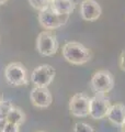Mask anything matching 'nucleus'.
<instances>
[{
    "instance_id": "nucleus-1",
    "label": "nucleus",
    "mask_w": 125,
    "mask_h": 132,
    "mask_svg": "<svg viewBox=\"0 0 125 132\" xmlns=\"http://www.w3.org/2000/svg\"><path fill=\"white\" fill-rule=\"evenodd\" d=\"M61 53L64 59L73 65H83L91 60L90 50L79 42H67Z\"/></svg>"
},
{
    "instance_id": "nucleus-2",
    "label": "nucleus",
    "mask_w": 125,
    "mask_h": 132,
    "mask_svg": "<svg viewBox=\"0 0 125 132\" xmlns=\"http://www.w3.org/2000/svg\"><path fill=\"white\" fill-rule=\"evenodd\" d=\"M5 77L7 82L12 87H19L29 84L28 71L22 63L12 62L8 64L5 69Z\"/></svg>"
},
{
    "instance_id": "nucleus-3",
    "label": "nucleus",
    "mask_w": 125,
    "mask_h": 132,
    "mask_svg": "<svg viewBox=\"0 0 125 132\" xmlns=\"http://www.w3.org/2000/svg\"><path fill=\"white\" fill-rule=\"evenodd\" d=\"M59 47L57 36L52 31H43L36 38V51L42 56H52L56 54Z\"/></svg>"
},
{
    "instance_id": "nucleus-4",
    "label": "nucleus",
    "mask_w": 125,
    "mask_h": 132,
    "mask_svg": "<svg viewBox=\"0 0 125 132\" xmlns=\"http://www.w3.org/2000/svg\"><path fill=\"white\" fill-rule=\"evenodd\" d=\"M90 86L94 93L108 94L114 88V77L111 72L106 69H100L91 77Z\"/></svg>"
},
{
    "instance_id": "nucleus-5",
    "label": "nucleus",
    "mask_w": 125,
    "mask_h": 132,
    "mask_svg": "<svg viewBox=\"0 0 125 132\" xmlns=\"http://www.w3.org/2000/svg\"><path fill=\"white\" fill-rule=\"evenodd\" d=\"M69 19V14H57L51 8H47L43 11H40L37 20L45 30H55L62 27Z\"/></svg>"
},
{
    "instance_id": "nucleus-6",
    "label": "nucleus",
    "mask_w": 125,
    "mask_h": 132,
    "mask_svg": "<svg viewBox=\"0 0 125 132\" xmlns=\"http://www.w3.org/2000/svg\"><path fill=\"white\" fill-rule=\"evenodd\" d=\"M56 75L55 68L49 64H42L33 69L31 81L34 87H48Z\"/></svg>"
},
{
    "instance_id": "nucleus-7",
    "label": "nucleus",
    "mask_w": 125,
    "mask_h": 132,
    "mask_svg": "<svg viewBox=\"0 0 125 132\" xmlns=\"http://www.w3.org/2000/svg\"><path fill=\"white\" fill-rule=\"evenodd\" d=\"M91 97L85 93H77L69 100V111L74 117L85 118L90 114Z\"/></svg>"
},
{
    "instance_id": "nucleus-8",
    "label": "nucleus",
    "mask_w": 125,
    "mask_h": 132,
    "mask_svg": "<svg viewBox=\"0 0 125 132\" xmlns=\"http://www.w3.org/2000/svg\"><path fill=\"white\" fill-rule=\"evenodd\" d=\"M111 102L106 94L95 93L93 97H91L90 102V117L94 120H101L108 116L110 110Z\"/></svg>"
},
{
    "instance_id": "nucleus-9",
    "label": "nucleus",
    "mask_w": 125,
    "mask_h": 132,
    "mask_svg": "<svg viewBox=\"0 0 125 132\" xmlns=\"http://www.w3.org/2000/svg\"><path fill=\"white\" fill-rule=\"evenodd\" d=\"M79 13L85 21L93 22L100 18L102 13V8L95 0H82Z\"/></svg>"
},
{
    "instance_id": "nucleus-10",
    "label": "nucleus",
    "mask_w": 125,
    "mask_h": 132,
    "mask_svg": "<svg viewBox=\"0 0 125 132\" xmlns=\"http://www.w3.org/2000/svg\"><path fill=\"white\" fill-rule=\"evenodd\" d=\"M32 105L37 108H47L53 101L52 94L48 87H34L30 93Z\"/></svg>"
},
{
    "instance_id": "nucleus-11",
    "label": "nucleus",
    "mask_w": 125,
    "mask_h": 132,
    "mask_svg": "<svg viewBox=\"0 0 125 132\" xmlns=\"http://www.w3.org/2000/svg\"><path fill=\"white\" fill-rule=\"evenodd\" d=\"M106 117L113 125L121 127L125 122V106L122 104L111 105Z\"/></svg>"
},
{
    "instance_id": "nucleus-12",
    "label": "nucleus",
    "mask_w": 125,
    "mask_h": 132,
    "mask_svg": "<svg viewBox=\"0 0 125 132\" xmlns=\"http://www.w3.org/2000/svg\"><path fill=\"white\" fill-rule=\"evenodd\" d=\"M74 0H52L49 8L57 14H70L75 10Z\"/></svg>"
},
{
    "instance_id": "nucleus-13",
    "label": "nucleus",
    "mask_w": 125,
    "mask_h": 132,
    "mask_svg": "<svg viewBox=\"0 0 125 132\" xmlns=\"http://www.w3.org/2000/svg\"><path fill=\"white\" fill-rule=\"evenodd\" d=\"M6 119H7L8 122L15 123V125H18V126H21L25 122L26 116L20 108L12 106L11 109L9 110V112H8V114H7Z\"/></svg>"
},
{
    "instance_id": "nucleus-14",
    "label": "nucleus",
    "mask_w": 125,
    "mask_h": 132,
    "mask_svg": "<svg viewBox=\"0 0 125 132\" xmlns=\"http://www.w3.org/2000/svg\"><path fill=\"white\" fill-rule=\"evenodd\" d=\"M29 3L31 5L32 8H34L37 11H43L51 6L49 0H29Z\"/></svg>"
},
{
    "instance_id": "nucleus-15",
    "label": "nucleus",
    "mask_w": 125,
    "mask_h": 132,
    "mask_svg": "<svg viewBox=\"0 0 125 132\" xmlns=\"http://www.w3.org/2000/svg\"><path fill=\"white\" fill-rule=\"evenodd\" d=\"M73 132H94L93 128L86 122H77L75 123Z\"/></svg>"
},
{
    "instance_id": "nucleus-16",
    "label": "nucleus",
    "mask_w": 125,
    "mask_h": 132,
    "mask_svg": "<svg viewBox=\"0 0 125 132\" xmlns=\"http://www.w3.org/2000/svg\"><path fill=\"white\" fill-rule=\"evenodd\" d=\"M12 106L13 105L9 100H2L0 102V118H6Z\"/></svg>"
},
{
    "instance_id": "nucleus-17",
    "label": "nucleus",
    "mask_w": 125,
    "mask_h": 132,
    "mask_svg": "<svg viewBox=\"0 0 125 132\" xmlns=\"http://www.w3.org/2000/svg\"><path fill=\"white\" fill-rule=\"evenodd\" d=\"M1 132H20V126L15 125V123L7 122L6 126L2 128Z\"/></svg>"
},
{
    "instance_id": "nucleus-18",
    "label": "nucleus",
    "mask_w": 125,
    "mask_h": 132,
    "mask_svg": "<svg viewBox=\"0 0 125 132\" xmlns=\"http://www.w3.org/2000/svg\"><path fill=\"white\" fill-rule=\"evenodd\" d=\"M120 67L123 72H125V50L121 52L120 55Z\"/></svg>"
},
{
    "instance_id": "nucleus-19",
    "label": "nucleus",
    "mask_w": 125,
    "mask_h": 132,
    "mask_svg": "<svg viewBox=\"0 0 125 132\" xmlns=\"http://www.w3.org/2000/svg\"><path fill=\"white\" fill-rule=\"evenodd\" d=\"M8 121H7V119L6 118H0V132H1V130H2V128L6 126V123H7Z\"/></svg>"
},
{
    "instance_id": "nucleus-20",
    "label": "nucleus",
    "mask_w": 125,
    "mask_h": 132,
    "mask_svg": "<svg viewBox=\"0 0 125 132\" xmlns=\"http://www.w3.org/2000/svg\"><path fill=\"white\" fill-rule=\"evenodd\" d=\"M120 130H121V132H125V122L120 127Z\"/></svg>"
},
{
    "instance_id": "nucleus-21",
    "label": "nucleus",
    "mask_w": 125,
    "mask_h": 132,
    "mask_svg": "<svg viewBox=\"0 0 125 132\" xmlns=\"http://www.w3.org/2000/svg\"><path fill=\"white\" fill-rule=\"evenodd\" d=\"M8 2V0H0V6H2V5H5V3Z\"/></svg>"
},
{
    "instance_id": "nucleus-22",
    "label": "nucleus",
    "mask_w": 125,
    "mask_h": 132,
    "mask_svg": "<svg viewBox=\"0 0 125 132\" xmlns=\"http://www.w3.org/2000/svg\"><path fill=\"white\" fill-rule=\"evenodd\" d=\"M2 101V98H1V95H0V102Z\"/></svg>"
},
{
    "instance_id": "nucleus-23",
    "label": "nucleus",
    "mask_w": 125,
    "mask_h": 132,
    "mask_svg": "<svg viewBox=\"0 0 125 132\" xmlns=\"http://www.w3.org/2000/svg\"><path fill=\"white\" fill-rule=\"evenodd\" d=\"M36 132H45V131H36Z\"/></svg>"
},
{
    "instance_id": "nucleus-24",
    "label": "nucleus",
    "mask_w": 125,
    "mask_h": 132,
    "mask_svg": "<svg viewBox=\"0 0 125 132\" xmlns=\"http://www.w3.org/2000/svg\"><path fill=\"white\" fill-rule=\"evenodd\" d=\"M49 1H52V0H49Z\"/></svg>"
}]
</instances>
